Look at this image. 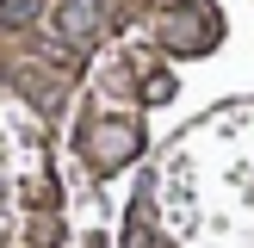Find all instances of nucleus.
Instances as JSON below:
<instances>
[{"label": "nucleus", "mask_w": 254, "mask_h": 248, "mask_svg": "<svg viewBox=\"0 0 254 248\" xmlns=\"http://www.w3.org/2000/svg\"><path fill=\"white\" fill-rule=\"evenodd\" d=\"M87 149H93L99 168H118V161H130L136 149H143V130H130V124H99V130L87 136Z\"/></svg>", "instance_id": "1"}, {"label": "nucleus", "mask_w": 254, "mask_h": 248, "mask_svg": "<svg viewBox=\"0 0 254 248\" xmlns=\"http://www.w3.org/2000/svg\"><path fill=\"white\" fill-rule=\"evenodd\" d=\"M31 12H37V0H6V6H0V19L19 25V19H31Z\"/></svg>", "instance_id": "3"}, {"label": "nucleus", "mask_w": 254, "mask_h": 248, "mask_svg": "<svg viewBox=\"0 0 254 248\" xmlns=\"http://www.w3.org/2000/svg\"><path fill=\"white\" fill-rule=\"evenodd\" d=\"M93 25H99V19H93L87 6H62V31H68L74 44H87V37H93Z\"/></svg>", "instance_id": "2"}]
</instances>
